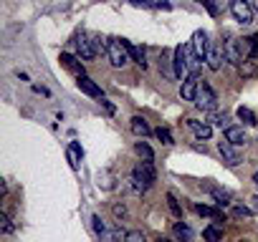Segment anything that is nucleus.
Masks as SVG:
<instances>
[{
    "label": "nucleus",
    "instance_id": "1",
    "mask_svg": "<svg viewBox=\"0 0 258 242\" xmlns=\"http://www.w3.org/2000/svg\"><path fill=\"white\" fill-rule=\"evenodd\" d=\"M155 179H157V174H155V167H152V162H139V164L134 167V172H132V179H129V187H132L137 194H142V192H147L149 187L155 184Z\"/></svg>",
    "mask_w": 258,
    "mask_h": 242
},
{
    "label": "nucleus",
    "instance_id": "2",
    "mask_svg": "<svg viewBox=\"0 0 258 242\" xmlns=\"http://www.w3.org/2000/svg\"><path fill=\"white\" fill-rule=\"evenodd\" d=\"M106 58H109V63L114 66V69L127 66L129 58H132V53H129V43L122 40V38H112L109 40V51H106Z\"/></svg>",
    "mask_w": 258,
    "mask_h": 242
},
{
    "label": "nucleus",
    "instance_id": "3",
    "mask_svg": "<svg viewBox=\"0 0 258 242\" xmlns=\"http://www.w3.org/2000/svg\"><path fill=\"white\" fill-rule=\"evenodd\" d=\"M195 106L203 108V111H215V106H218V96H215V91L210 89V83H208V81H203V83L198 86Z\"/></svg>",
    "mask_w": 258,
    "mask_h": 242
},
{
    "label": "nucleus",
    "instance_id": "4",
    "mask_svg": "<svg viewBox=\"0 0 258 242\" xmlns=\"http://www.w3.org/2000/svg\"><path fill=\"white\" fill-rule=\"evenodd\" d=\"M172 58H175V73L177 78H187L190 76V46H177L172 51Z\"/></svg>",
    "mask_w": 258,
    "mask_h": 242
},
{
    "label": "nucleus",
    "instance_id": "5",
    "mask_svg": "<svg viewBox=\"0 0 258 242\" xmlns=\"http://www.w3.org/2000/svg\"><path fill=\"white\" fill-rule=\"evenodd\" d=\"M230 13L243 26L253 23V5L248 3V0H230Z\"/></svg>",
    "mask_w": 258,
    "mask_h": 242
},
{
    "label": "nucleus",
    "instance_id": "6",
    "mask_svg": "<svg viewBox=\"0 0 258 242\" xmlns=\"http://www.w3.org/2000/svg\"><path fill=\"white\" fill-rule=\"evenodd\" d=\"M74 46L81 61H94L96 58V48H94V40L89 35H76L74 38Z\"/></svg>",
    "mask_w": 258,
    "mask_h": 242
},
{
    "label": "nucleus",
    "instance_id": "7",
    "mask_svg": "<svg viewBox=\"0 0 258 242\" xmlns=\"http://www.w3.org/2000/svg\"><path fill=\"white\" fill-rule=\"evenodd\" d=\"M192 53H195L200 61H205L208 58V53H210V40H208V33L205 31H195L192 33Z\"/></svg>",
    "mask_w": 258,
    "mask_h": 242
},
{
    "label": "nucleus",
    "instance_id": "8",
    "mask_svg": "<svg viewBox=\"0 0 258 242\" xmlns=\"http://www.w3.org/2000/svg\"><path fill=\"white\" fill-rule=\"evenodd\" d=\"M218 151H220V157L228 167H238L241 164V154H238V146H233L228 139L218 141Z\"/></svg>",
    "mask_w": 258,
    "mask_h": 242
},
{
    "label": "nucleus",
    "instance_id": "9",
    "mask_svg": "<svg viewBox=\"0 0 258 242\" xmlns=\"http://www.w3.org/2000/svg\"><path fill=\"white\" fill-rule=\"evenodd\" d=\"M205 61H208V69L210 71H220L223 63H225V48H223V43H213Z\"/></svg>",
    "mask_w": 258,
    "mask_h": 242
},
{
    "label": "nucleus",
    "instance_id": "10",
    "mask_svg": "<svg viewBox=\"0 0 258 242\" xmlns=\"http://www.w3.org/2000/svg\"><path fill=\"white\" fill-rule=\"evenodd\" d=\"M223 48H225V61L228 63H243V53H241V43H238V38H228L225 43H223Z\"/></svg>",
    "mask_w": 258,
    "mask_h": 242
},
{
    "label": "nucleus",
    "instance_id": "11",
    "mask_svg": "<svg viewBox=\"0 0 258 242\" xmlns=\"http://www.w3.org/2000/svg\"><path fill=\"white\" fill-rule=\"evenodd\" d=\"M61 66H63V69H66V71H71L76 78H81V76H86L84 73V66H81V61L76 58V56H71V53H61Z\"/></svg>",
    "mask_w": 258,
    "mask_h": 242
},
{
    "label": "nucleus",
    "instance_id": "12",
    "mask_svg": "<svg viewBox=\"0 0 258 242\" xmlns=\"http://www.w3.org/2000/svg\"><path fill=\"white\" fill-rule=\"evenodd\" d=\"M198 76H187L185 81H182V86H180V96L185 99V101H195L198 99Z\"/></svg>",
    "mask_w": 258,
    "mask_h": 242
},
{
    "label": "nucleus",
    "instance_id": "13",
    "mask_svg": "<svg viewBox=\"0 0 258 242\" xmlns=\"http://www.w3.org/2000/svg\"><path fill=\"white\" fill-rule=\"evenodd\" d=\"M241 43V53H243V61H253L258 56V38L256 35H248V38H238Z\"/></svg>",
    "mask_w": 258,
    "mask_h": 242
},
{
    "label": "nucleus",
    "instance_id": "14",
    "mask_svg": "<svg viewBox=\"0 0 258 242\" xmlns=\"http://www.w3.org/2000/svg\"><path fill=\"white\" fill-rule=\"evenodd\" d=\"M225 139H228L233 146H246V144H248V137H246V131H243L241 126L225 129Z\"/></svg>",
    "mask_w": 258,
    "mask_h": 242
},
{
    "label": "nucleus",
    "instance_id": "15",
    "mask_svg": "<svg viewBox=\"0 0 258 242\" xmlns=\"http://www.w3.org/2000/svg\"><path fill=\"white\" fill-rule=\"evenodd\" d=\"M160 71H162L165 78H177V73H175V58H172L167 51H162V56H160Z\"/></svg>",
    "mask_w": 258,
    "mask_h": 242
},
{
    "label": "nucleus",
    "instance_id": "16",
    "mask_svg": "<svg viewBox=\"0 0 258 242\" xmlns=\"http://www.w3.org/2000/svg\"><path fill=\"white\" fill-rule=\"evenodd\" d=\"M187 126L195 131L198 139H210L213 137V124H205V121H195V119H187Z\"/></svg>",
    "mask_w": 258,
    "mask_h": 242
},
{
    "label": "nucleus",
    "instance_id": "17",
    "mask_svg": "<svg viewBox=\"0 0 258 242\" xmlns=\"http://www.w3.org/2000/svg\"><path fill=\"white\" fill-rule=\"evenodd\" d=\"M79 89H81L86 96H91V99H101V89H99V86H96L89 76H81V78H79Z\"/></svg>",
    "mask_w": 258,
    "mask_h": 242
},
{
    "label": "nucleus",
    "instance_id": "18",
    "mask_svg": "<svg viewBox=\"0 0 258 242\" xmlns=\"http://www.w3.org/2000/svg\"><path fill=\"white\" fill-rule=\"evenodd\" d=\"M129 129H132V134H137V137H149V134H152V129H149V124L142 119V116H134L132 121H129Z\"/></svg>",
    "mask_w": 258,
    "mask_h": 242
},
{
    "label": "nucleus",
    "instance_id": "19",
    "mask_svg": "<svg viewBox=\"0 0 258 242\" xmlns=\"http://www.w3.org/2000/svg\"><path fill=\"white\" fill-rule=\"evenodd\" d=\"M66 157H69V164H71L74 169L81 167V146H79V141H71V144H69Z\"/></svg>",
    "mask_w": 258,
    "mask_h": 242
},
{
    "label": "nucleus",
    "instance_id": "20",
    "mask_svg": "<svg viewBox=\"0 0 258 242\" xmlns=\"http://www.w3.org/2000/svg\"><path fill=\"white\" fill-rule=\"evenodd\" d=\"M208 189H210V194L215 197V202H218V207H223V205H230V192H228V189L213 187V184H208Z\"/></svg>",
    "mask_w": 258,
    "mask_h": 242
},
{
    "label": "nucleus",
    "instance_id": "21",
    "mask_svg": "<svg viewBox=\"0 0 258 242\" xmlns=\"http://www.w3.org/2000/svg\"><path fill=\"white\" fill-rule=\"evenodd\" d=\"M134 151L139 154L142 162H152V159H155V151H152V146H149L147 141H137V144H134Z\"/></svg>",
    "mask_w": 258,
    "mask_h": 242
},
{
    "label": "nucleus",
    "instance_id": "22",
    "mask_svg": "<svg viewBox=\"0 0 258 242\" xmlns=\"http://www.w3.org/2000/svg\"><path fill=\"white\" fill-rule=\"evenodd\" d=\"M203 237H205V242H220L223 240V230L218 225H210V227H205Z\"/></svg>",
    "mask_w": 258,
    "mask_h": 242
},
{
    "label": "nucleus",
    "instance_id": "23",
    "mask_svg": "<svg viewBox=\"0 0 258 242\" xmlns=\"http://www.w3.org/2000/svg\"><path fill=\"white\" fill-rule=\"evenodd\" d=\"M172 232H175V237H177L180 242H190V240H192V230H190L185 222H177Z\"/></svg>",
    "mask_w": 258,
    "mask_h": 242
},
{
    "label": "nucleus",
    "instance_id": "24",
    "mask_svg": "<svg viewBox=\"0 0 258 242\" xmlns=\"http://www.w3.org/2000/svg\"><path fill=\"white\" fill-rule=\"evenodd\" d=\"M129 53H132V61H134V63H139L142 69H147V61H144V48H142V46H132V43H129Z\"/></svg>",
    "mask_w": 258,
    "mask_h": 242
},
{
    "label": "nucleus",
    "instance_id": "25",
    "mask_svg": "<svg viewBox=\"0 0 258 242\" xmlns=\"http://www.w3.org/2000/svg\"><path fill=\"white\" fill-rule=\"evenodd\" d=\"M225 5H228V0H208V5H205V8H208L210 15H220Z\"/></svg>",
    "mask_w": 258,
    "mask_h": 242
},
{
    "label": "nucleus",
    "instance_id": "26",
    "mask_svg": "<svg viewBox=\"0 0 258 242\" xmlns=\"http://www.w3.org/2000/svg\"><path fill=\"white\" fill-rule=\"evenodd\" d=\"M210 121H213L215 126H220V129H230V116H228V114H213Z\"/></svg>",
    "mask_w": 258,
    "mask_h": 242
},
{
    "label": "nucleus",
    "instance_id": "27",
    "mask_svg": "<svg viewBox=\"0 0 258 242\" xmlns=\"http://www.w3.org/2000/svg\"><path fill=\"white\" fill-rule=\"evenodd\" d=\"M238 119H241L243 124H256V114L251 111V108H246V106L238 108Z\"/></svg>",
    "mask_w": 258,
    "mask_h": 242
},
{
    "label": "nucleus",
    "instance_id": "28",
    "mask_svg": "<svg viewBox=\"0 0 258 242\" xmlns=\"http://www.w3.org/2000/svg\"><path fill=\"white\" fill-rule=\"evenodd\" d=\"M155 137L162 141V144H172V134H170V129H165V126H160V129H155Z\"/></svg>",
    "mask_w": 258,
    "mask_h": 242
},
{
    "label": "nucleus",
    "instance_id": "29",
    "mask_svg": "<svg viewBox=\"0 0 258 242\" xmlns=\"http://www.w3.org/2000/svg\"><path fill=\"white\" fill-rule=\"evenodd\" d=\"M167 205H170V209H172V214H175V217H182V207L175 200V194H167Z\"/></svg>",
    "mask_w": 258,
    "mask_h": 242
},
{
    "label": "nucleus",
    "instance_id": "30",
    "mask_svg": "<svg viewBox=\"0 0 258 242\" xmlns=\"http://www.w3.org/2000/svg\"><path fill=\"white\" fill-rule=\"evenodd\" d=\"M241 76H246V78L256 76V63H253V61H243V63H241Z\"/></svg>",
    "mask_w": 258,
    "mask_h": 242
},
{
    "label": "nucleus",
    "instance_id": "31",
    "mask_svg": "<svg viewBox=\"0 0 258 242\" xmlns=\"http://www.w3.org/2000/svg\"><path fill=\"white\" fill-rule=\"evenodd\" d=\"M251 214H253L251 207H241V205L233 207V217H238V219H246V217H251Z\"/></svg>",
    "mask_w": 258,
    "mask_h": 242
},
{
    "label": "nucleus",
    "instance_id": "32",
    "mask_svg": "<svg viewBox=\"0 0 258 242\" xmlns=\"http://www.w3.org/2000/svg\"><path fill=\"white\" fill-rule=\"evenodd\" d=\"M124 242H144V235L139 230H132V232L124 235Z\"/></svg>",
    "mask_w": 258,
    "mask_h": 242
},
{
    "label": "nucleus",
    "instance_id": "33",
    "mask_svg": "<svg viewBox=\"0 0 258 242\" xmlns=\"http://www.w3.org/2000/svg\"><path fill=\"white\" fill-rule=\"evenodd\" d=\"M91 222H94V230H96V235H99V237H106V227L101 225V217H99V214H94V219H91Z\"/></svg>",
    "mask_w": 258,
    "mask_h": 242
},
{
    "label": "nucleus",
    "instance_id": "34",
    "mask_svg": "<svg viewBox=\"0 0 258 242\" xmlns=\"http://www.w3.org/2000/svg\"><path fill=\"white\" fill-rule=\"evenodd\" d=\"M112 174L109 172H104V174H99V187H104V189H112Z\"/></svg>",
    "mask_w": 258,
    "mask_h": 242
},
{
    "label": "nucleus",
    "instance_id": "35",
    "mask_svg": "<svg viewBox=\"0 0 258 242\" xmlns=\"http://www.w3.org/2000/svg\"><path fill=\"white\" fill-rule=\"evenodd\" d=\"M0 222H3V232H13V225H10L8 214H0Z\"/></svg>",
    "mask_w": 258,
    "mask_h": 242
},
{
    "label": "nucleus",
    "instance_id": "36",
    "mask_svg": "<svg viewBox=\"0 0 258 242\" xmlns=\"http://www.w3.org/2000/svg\"><path fill=\"white\" fill-rule=\"evenodd\" d=\"M124 214H127V209H124V205H114V217H117V219H122Z\"/></svg>",
    "mask_w": 258,
    "mask_h": 242
},
{
    "label": "nucleus",
    "instance_id": "37",
    "mask_svg": "<svg viewBox=\"0 0 258 242\" xmlns=\"http://www.w3.org/2000/svg\"><path fill=\"white\" fill-rule=\"evenodd\" d=\"M251 209H253V214H258V194L251 197Z\"/></svg>",
    "mask_w": 258,
    "mask_h": 242
},
{
    "label": "nucleus",
    "instance_id": "38",
    "mask_svg": "<svg viewBox=\"0 0 258 242\" xmlns=\"http://www.w3.org/2000/svg\"><path fill=\"white\" fill-rule=\"evenodd\" d=\"M33 91H36V94H43V96H48V89H43V86H33Z\"/></svg>",
    "mask_w": 258,
    "mask_h": 242
},
{
    "label": "nucleus",
    "instance_id": "39",
    "mask_svg": "<svg viewBox=\"0 0 258 242\" xmlns=\"http://www.w3.org/2000/svg\"><path fill=\"white\" fill-rule=\"evenodd\" d=\"M253 182H256V187H258V172L253 174Z\"/></svg>",
    "mask_w": 258,
    "mask_h": 242
},
{
    "label": "nucleus",
    "instance_id": "40",
    "mask_svg": "<svg viewBox=\"0 0 258 242\" xmlns=\"http://www.w3.org/2000/svg\"><path fill=\"white\" fill-rule=\"evenodd\" d=\"M157 242H172V240H167V237H160V240H157Z\"/></svg>",
    "mask_w": 258,
    "mask_h": 242
},
{
    "label": "nucleus",
    "instance_id": "41",
    "mask_svg": "<svg viewBox=\"0 0 258 242\" xmlns=\"http://www.w3.org/2000/svg\"><path fill=\"white\" fill-rule=\"evenodd\" d=\"M198 3H203V5H208V0H198Z\"/></svg>",
    "mask_w": 258,
    "mask_h": 242
},
{
    "label": "nucleus",
    "instance_id": "42",
    "mask_svg": "<svg viewBox=\"0 0 258 242\" xmlns=\"http://www.w3.org/2000/svg\"><path fill=\"white\" fill-rule=\"evenodd\" d=\"M253 8H258V0H253Z\"/></svg>",
    "mask_w": 258,
    "mask_h": 242
}]
</instances>
